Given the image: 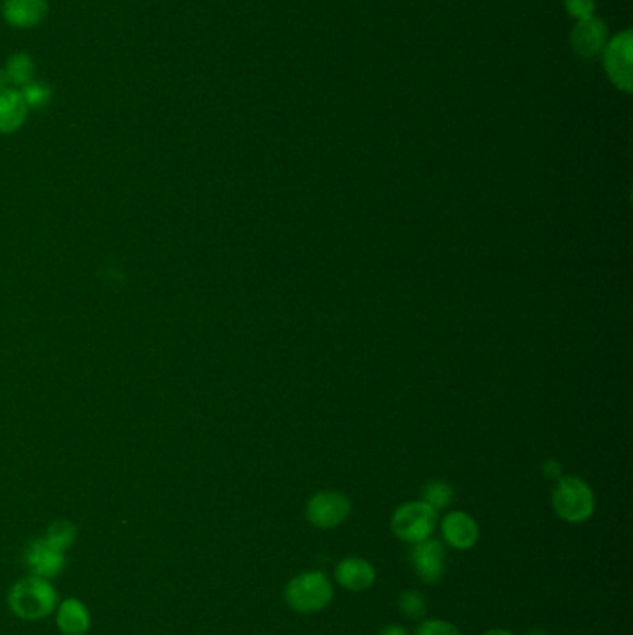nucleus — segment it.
I'll use <instances>...</instances> for the list:
<instances>
[{
    "label": "nucleus",
    "mask_w": 633,
    "mask_h": 635,
    "mask_svg": "<svg viewBox=\"0 0 633 635\" xmlns=\"http://www.w3.org/2000/svg\"><path fill=\"white\" fill-rule=\"evenodd\" d=\"M8 606L23 621H41L58 608V593L47 578L32 574L12 585Z\"/></svg>",
    "instance_id": "1"
},
{
    "label": "nucleus",
    "mask_w": 633,
    "mask_h": 635,
    "mask_svg": "<svg viewBox=\"0 0 633 635\" xmlns=\"http://www.w3.org/2000/svg\"><path fill=\"white\" fill-rule=\"evenodd\" d=\"M333 598V582L322 571L301 572L286 584V606L301 615H312L325 610L333 602Z\"/></svg>",
    "instance_id": "2"
},
{
    "label": "nucleus",
    "mask_w": 633,
    "mask_h": 635,
    "mask_svg": "<svg viewBox=\"0 0 633 635\" xmlns=\"http://www.w3.org/2000/svg\"><path fill=\"white\" fill-rule=\"evenodd\" d=\"M552 506L559 519L582 524L595 513V493L582 478L561 476L552 493Z\"/></svg>",
    "instance_id": "3"
},
{
    "label": "nucleus",
    "mask_w": 633,
    "mask_h": 635,
    "mask_svg": "<svg viewBox=\"0 0 633 635\" xmlns=\"http://www.w3.org/2000/svg\"><path fill=\"white\" fill-rule=\"evenodd\" d=\"M437 524H439V513L422 500L401 504L392 513V519H390L392 533L400 541L409 545L431 539L437 530Z\"/></svg>",
    "instance_id": "4"
},
{
    "label": "nucleus",
    "mask_w": 633,
    "mask_h": 635,
    "mask_svg": "<svg viewBox=\"0 0 633 635\" xmlns=\"http://www.w3.org/2000/svg\"><path fill=\"white\" fill-rule=\"evenodd\" d=\"M633 32L630 28L608 39L602 51V65L606 77L617 90L630 95L633 90Z\"/></svg>",
    "instance_id": "5"
},
{
    "label": "nucleus",
    "mask_w": 633,
    "mask_h": 635,
    "mask_svg": "<svg viewBox=\"0 0 633 635\" xmlns=\"http://www.w3.org/2000/svg\"><path fill=\"white\" fill-rule=\"evenodd\" d=\"M351 513L348 496L336 491H322L312 496L305 507L307 520L318 530H331L340 526Z\"/></svg>",
    "instance_id": "6"
},
{
    "label": "nucleus",
    "mask_w": 633,
    "mask_h": 635,
    "mask_svg": "<svg viewBox=\"0 0 633 635\" xmlns=\"http://www.w3.org/2000/svg\"><path fill=\"white\" fill-rule=\"evenodd\" d=\"M414 574L427 585L439 584L446 574V546L439 539L416 543L409 552Z\"/></svg>",
    "instance_id": "7"
},
{
    "label": "nucleus",
    "mask_w": 633,
    "mask_h": 635,
    "mask_svg": "<svg viewBox=\"0 0 633 635\" xmlns=\"http://www.w3.org/2000/svg\"><path fill=\"white\" fill-rule=\"evenodd\" d=\"M609 39V28L600 17H589L576 21L570 30V47L580 58L593 60L598 58Z\"/></svg>",
    "instance_id": "8"
},
{
    "label": "nucleus",
    "mask_w": 633,
    "mask_h": 635,
    "mask_svg": "<svg viewBox=\"0 0 633 635\" xmlns=\"http://www.w3.org/2000/svg\"><path fill=\"white\" fill-rule=\"evenodd\" d=\"M440 533L444 545L452 546L459 552H466L478 545V522L465 511H452L440 520Z\"/></svg>",
    "instance_id": "9"
},
{
    "label": "nucleus",
    "mask_w": 633,
    "mask_h": 635,
    "mask_svg": "<svg viewBox=\"0 0 633 635\" xmlns=\"http://www.w3.org/2000/svg\"><path fill=\"white\" fill-rule=\"evenodd\" d=\"M375 578H377V572L368 559L351 556V558L340 559L336 563V584L351 593L368 591L375 584Z\"/></svg>",
    "instance_id": "10"
},
{
    "label": "nucleus",
    "mask_w": 633,
    "mask_h": 635,
    "mask_svg": "<svg viewBox=\"0 0 633 635\" xmlns=\"http://www.w3.org/2000/svg\"><path fill=\"white\" fill-rule=\"evenodd\" d=\"M25 563L34 576L51 580L64 571L65 554L52 548L45 539H36L26 548Z\"/></svg>",
    "instance_id": "11"
},
{
    "label": "nucleus",
    "mask_w": 633,
    "mask_h": 635,
    "mask_svg": "<svg viewBox=\"0 0 633 635\" xmlns=\"http://www.w3.org/2000/svg\"><path fill=\"white\" fill-rule=\"evenodd\" d=\"M49 13L47 0H4L2 17L8 25L19 30H30L43 23Z\"/></svg>",
    "instance_id": "12"
},
{
    "label": "nucleus",
    "mask_w": 633,
    "mask_h": 635,
    "mask_svg": "<svg viewBox=\"0 0 633 635\" xmlns=\"http://www.w3.org/2000/svg\"><path fill=\"white\" fill-rule=\"evenodd\" d=\"M56 624L64 635H86L91 628V613L78 598H65L56 608Z\"/></svg>",
    "instance_id": "13"
},
{
    "label": "nucleus",
    "mask_w": 633,
    "mask_h": 635,
    "mask_svg": "<svg viewBox=\"0 0 633 635\" xmlns=\"http://www.w3.org/2000/svg\"><path fill=\"white\" fill-rule=\"evenodd\" d=\"M28 106L19 90L0 91V134H13L25 125Z\"/></svg>",
    "instance_id": "14"
},
{
    "label": "nucleus",
    "mask_w": 633,
    "mask_h": 635,
    "mask_svg": "<svg viewBox=\"0 0 633 635\" xmlns=\"http://www.w3.org/2000/svg\"><path fill=\"white\" fill-rule=\"evenodd\" d=\"M4 69L12 80V86L15 90L23 88L30 80H34V75H36V64H34L32 56L26 52H17V54L10 56Z\"/></svg>",
    "instance_id": "15"
},
{
    "label": "nucleus",
    "mask_w": 633,
    "mask_h": 635,
    "mask_svg": "<svg viewBox=\"0 0 633 635\" xmlns=\"http://www.w3.org/2000/svg\"><path fill=\"white\" fill-rule=\"evenodd\" d=\"M43 539L52 548H56V550H60V552L65 554L77 541V526L73 522H69V520H56L49 526L47 535Z\"/></svg>",
    "instance_id": "16"
},
{
    "label": "nucleus",
    "mask_w": 633,
    "mask_h": 635,
    "mask_svg": "<svg viewBox=\"0 0 633 635\" xmlns=\"http://www.w3.org/2000/svg\"><path fill=\"white\" fill-rule=\"evenodd\" d=\"M422 502L433 507L437 513L444 511L453 502V489L446 481H429L422 491Z\"/></svg>",
    "instance_id": "17"
},
{
    "label": "nucleus",
    "mask_w": 633,
    "mask_h": 635,
    "mask_svg": "<svg viewBox=\"0 0 633 635\" xmlns=\"http://www.w3.org/2000/svg\"><path fill=\"white\" fill-rule=\"evenodd\" d=\"M398 608H400L403 617H407L411 621H420L426 615V598L416 589H407L398 597Z\"/></svg>",
    "instance_id": "18"
},
{
    "label": "nucleus",
    "mask_w": 633,
    "mask_h": 635,
    "mask_svg": "<svg viewBox=\"0 0 633 635\" xmlns=\"http://www.w3.org/2000/svg\"><path fill=\"white\" fill-rule=\"evenodd\" d=\"M19 91H21V95H23V99H25L28 110H30V108H32V110H39V108H43V106H47V104L51 103L52 88L49 84H45V82L30 80V82L25 84Z\"/></svg>",
    "instance_id": "19"
},
{
    "label": "nucleus",
    "mask_w": 633,
    "mask_h": 635,
    "mask_svg": "<svg viewBox=\"0 0 633 635\" xmlns=\"http://www.w3.org/2000/svg\"><path fill=\"white\" fill-rule=\"evenodd\" d=\"M414 635H461V632L455 628V624L444 619H424L418 624Z\"/></svg>",
    "instance_id": "20"
},
{
    "label": "nucleus",
    "mask_w": 633,
    "mask_h": 635,
    "mask_svg": "<svg viewBox=\"0 0 633 635\" xmlns=\"http://www.w3.org/2000/svg\"><path fill=\"white\" fill-rule=\"evenodd\" d=\"M563 6L574 21H583L596 15V0H563Z\"/></svg>",
    "instance_id": "21"
},
{
    "label": "nucleus",
    "mask_w": 633,
    "mask_h": 635,
    "mask_svg": "<svg viewBox=\"0 0 633 635\" xmlns=\"http://www.w3.org/2000/svg\"><path fill=\"white\" fill-rule=\"evenodd\" d=\"M544 476L552 478V480H559L561 478V465L556 461H548L543 467Z\"/></svg>",
    "instance_id": "22"
},
{
    "label": "nucleus",
    "mask_w": 633,
    "mask_h": 635,
    "mask_svg": "<svg viewBox=\"0 0 633 635\" xmlns=\"http://www.w3.org/2000/svg\"><path fill=\"white\" fill-rule=\"evenodd\" d=\"M377 635H411V634H409V630H407L405 626H401V624H388V626H385L383 630H379V634Z\"/></svg>",
    "instance_id": "23"
},
{
    "label": "nucleus",
    "mask_w": 633,
    "mask_h": 635,
    "mask_svg": "<svg viewBox=\"0 0 633 635\" xmlns=\"http://www.w3.org/2000/svg\"><path fill=\"white\" fill-rule=\"evenodd\" d=\"M2 90H15L12 86V80L8 77L4 67H0V91Z\"/></svg>",
    "instance_id": "24"
},
{
    "label": "nucleus",
    "mask_w": 633,
    "mask_h": 635,
    "mask_svg": "<svg viewBox=\"0 0 633 635\" xmlns=\"http://www.w3.org/2000/svg\"><path fill=\"white\" fill-rule=\"evenodd\" d=\"M483 635H515L513 632H509V630H504V628H494V630H489V632H485Z\"/></svg>",
    "instance_id": "25"
},
{
    "label": "nucleus",
    "mask_w": 633,
    "mask_h": 635,
    "mask_svg": "<svg viewBox=\"0 0 633 635\" xmlns=\"http://www.w3.org/2000/svg\"><path fill=\"white\" fill-rule=\"evenodd\" d=\"M528 635H550V632H546L543 628H533Z\"/></svg>",
    "instance_id": "26"
}]
</instances>
